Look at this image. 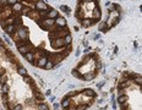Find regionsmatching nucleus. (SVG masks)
Masks as SVG:
<instances>
[{"label":"nucleus","mask_w":142,"mask_h":110,"mask_svg":"<svg viewBox=\"0 0 142 110\" xmlns=\"http://www.w3.org/2000/svg\"><path fill=\"white\" fill-rule=\"evenodd\" d=\"M39 25L42 26L43 30L48 31V30L52 28V26H54V18H44L42 22H39ZM50 31H52V30H50Z\"/></svg>","instance_id":"nucleus-1"},{"label":"nucleus","mask_w":142,"mask_h":110,"mask_svg":"<svg viewBox=\"0 0 142 110\" xmlns=\"http://www.w3.org/2000/svg\"><path fill=\"white\" fill-rule=\"evenodd\" d=\"M50 45H52V48H54V49H60V48H63L65 44H64V39L60 37V38H55V39H53L52 42H50Z\"/></svg>","instance_id":"nucleus-2"},{"label":"nucleus","mask_w":142,"mask_h":110,"mask_svg":"<svg viewBox=\"0 0 142 110\" xmlns=\"http://www.w3.org/2000/svg\"><path fill=\"white\" fill-rule=\"evenodd\" d=\"M17 34L20 37V39H22V40H27V37H28V30L26 28V27H23V28H18L17 30Z\"/></svg>","instance_id":"nucleus-3"},{"label":"nucleus","mask_w":142,"mask_h":110,"mask_svg":"<svg viewBox=\"0 0 142 110\" xmlns=\"http://www.w3.org/2000/svg\"><path fill=\"white\" fill-rule=\"evenodd\" d=\"M36 10L37 11H43V10H48V6H47V4L44 2V1H42V0H37L36 1Z\"/></svg>","instance_id":"nucleus-4"},{"label":"nucleus","mask_w":142,"mask_h":110,"mask_svg":"<svg viewBox=\"0 0 142 110\" xmlns=\"http://www.w3.org/2000/svg\"><path fill=\"white\" fill-rule=\"evenodd\" d=\"M54 25H56L59 28L60 27H66V20L63 17H56L54 18Z\"/></svg>","instance_id":"nucleus-5"},{"label":"nucleus","mask_w":142,"mask_h":110,"mask_svg":"<svg viewBox=\"0 0 142 110\" xmlns=\"http://www.w3.org/2000/svg\"><path fill=\"white\" fill-rule=\"evenodd\" d=\"M50 58H52V60H50V61H53L54 64L60 63V61L64 59V56H63L61 54H59V53H56V54H50Z\"/></svg>","instance_id":"nucleus-6"},{"label":"nucleus","mask_w":142,"mask_h":110,"mask_svg":"<svg viewBox=\"0 0 142 110\" xmlns=\"http://www.w3.org/2000/svg\"><path fill=\"white\" fill-rule=\"evenodd\" d=\"M4 28H5V33L9 34V36H12V34L15 33V31H16V27H15L14 25H7V26H5Z\"/></svg>","instance_id":"nucleus-7"},{"label":"nucleus","mask_w":142,"mask_h":110,"mask_svg":"<svg viewBox=\"0 0 142 110\" xmlns=\"http://www.w3.org/2000/svg\"><path fill=\"white\" fill-rule=\"evenodd\" d=\"M47 61H48V56H40L38 59V61L36 63V65L38 67H44V65L47 64Z\"/></svg>","instance_id":"nucleus-8"},{"label":"nucleus","mask_w":142,"mask_h":110,"mask_svg":"<svg viewBox=\"0 0 142 110\" xmlns=\"http://www.w3.org/2000/svg\"><path fill=\"white\" fill-rule=\"evenodd\" d=\"M32 50V48L30 47V45H26V44H23V45H21V47H18V51L21 53V54H26V53H30Z\"/></svg>","instance_id":"nucleus-9"},{"label":"nucleus","mask_w":142,"mask_h":110,"mask_svg":"<svg viewBox=\"0 0 142 110\" xmlns=\"http://www.w3.org/2000/svg\"><path fill=\"white\" fill-rule=\"evenodd\" d=\"M35 98H36V102L37 103H42V102H44V95L37 89L35 91Z\"/></svg>","instance_id":"nucleus-10"},{"label":"nucleus","mask_w":142,"mask_h":110,"mask_svg":"<svg viewBox=\"0 0 142 110\" xmlns=\"http://www.w3.org/2000/svg\"><path fill=\"white\" fill-rule=\"evenodd\" d=\"M83 94H85L86 97H89V98H96V92L92 91L91 88H89V89H85V91H83Z\"/></svg>","instance_id":"nucleus-11"},{"label":"nucleus","mask_w":142,"mask_h":110,"mask_svg":"<svg viewBox=\"0 0 142 110\" xmlns=\"http://www.w3.org/2000/svg\"><path fill=\"white\" fill-rule=\"evenodd\" d=\"M58 17V11L54 9H50L48 11V18H56Z\"/></svg>","instance_id":"nucleus-12"},{"label":"nucleus","mask_w":142,"mask_h":110,"mask_svg":"<svg viewBox=\"0 0 142 110\" xmlns=\"http://www.w3.org/2000/svg\"><path fill=\"white\" fill-rule=\"evenodd\" d=\"M94 77H96V72L86 73L85 76H82V78H81V79H83V81H89V79H93Z\"/></svg>","instance_id":"nucleus-13"},{"label":"nucleus","mask_w":142,"mask_h":110,"mask_svg":"<svg viewBox=\"0 0 142 110\" xmlns=\"http://www.w3.org/2000/svg\"><path fill=\"white\" fill-rule=\"evenodd\" d=\"M99 17H101V9H99L98 6H96V7L93 9V18L97 20V18H99Z\"/></svg>","instance_id":"nucleus-14"},{"label":"nucleus","mask_w":142,"mask_h":110,"mask_svg":"<svg viewBox=\"0 0 142 110\" xmlns=\"http://www.w3.org/2000/svg\"><path fill=\"white\" fill-rule=\"evenodd\" d=\"M71 102H70V98H68V97H65L64 98V100L61 102V108H64V109H66L68 107H70Z\"/></svg>","instance_id":"nucleus-15"},{"label":"nucleus","mask_w":142,"mask_h":110,"mask_svg":"<svg viewBox=\"0 0 142 110\" xmlns=\"http://www.w3.org/2000/svg\"><path fill=\"white\" fill-rule=\"evenodd\" d=\"M54 65H55V64L48 59V61H47V64L44 65V67H43V69H44V70H52V69L54 67Z\"/></svg>","instance_id":"nucleus-16"},{"label":"nucleus","mask_w":142,"mask_h":110,"mask_svg":"<svg viewBox=\"0 0 142 110\" xmlns=\"http://www.w3.org/2000/svg\"><path fill=\"white\" fill-rule=\"evenodd\" d=\"M25 58H26L27 61H30V63L33 64V61H35V56H33L32 53H26V54H25Z\"/></svg>","instance_id":"nucleus-17"},{"label":"nucleus","mask_w":142,"mask_h":110,"mask_svg":"<svg viewBox=\"0 0 142 110\" xmlns=\"http://www.w3.org/2000/svg\"><path fill=\"white\" fill-rule=\"evenodd\" d=\"M12 6H14V9H12L14 12H20V11L22 10V5H21L20 2H16V4H14Z\"/></svg>","instance_id":"nucleus-18"},{"label":"nucleus","mask_w":142,"mask_h":110,"mask_svg":"<svg viewBox=\"0 0 142 110\" xmlns=\"http://www.w3.org/2000/svg\"><path fill=\"white\" fill-rule=\"evenodd\" d=\"M96 22V20L93 18L92 21H89V20H82V25L85 26V27H88V26H92L93 23Z\"/></svg>","instance_id":"nucleus-19"},{"label":"nucleus","mask_w":142,"mask_h":110,"mask_svg":"<svg viewBox=\"0 0 142 110\" xmlns=\"http://www.w3.org/2000/svg\"><path fill=\"white\" fill-rule=\"evenodd\" d=\"M127 102V97L124 94V95H120V97H118V103L119 104H125Z\"/></svg>","instance_id":"nucleus-20"},{"label":"nucleus","mask_w":142,"mask_h":110,"mask_svg":"<svg viewBox=\"0 0 142 110\" xmlns=\"http://www.w3.org/2000/svg\"><path fill=\"white\" fill-rule=\"evenodd\" d=\"M17 72H18V75H21V76H26V75H27V70H26L25 67L20 66V67L17 69Z\"/></svg>","instance_id":"nucleus-21"},{"label":"nucleus","mask_w":142,"mask_h":110,"mask_svg":"<svg viewBox=\"0 0 142 110\" xmlns=\"http://www.w3.org/2000/svg\"><path fill=\"white\" fill-rule=\"evenodd\" d=\"M64 44L65 45H69V44H71V36L70 34H66V36H64Z\"/></svg>","instance_id":"nucleus-22"},{"label":"nucleus","mask_w":142,"mask_h":110,"mask_svg":"<svg viewBox=\"0 0 142 110\" xmlns=\"http://www.w3.org/2000/svg\"><path fill=\"white\" fill-rule=\"evenodd\" d=\"M6 82H7V76L4 73V75H1V76H0V84L2 86V84H5Z\"/></svg>","instance_id":"nucleus-23"},{"label":"nucleus","mask_w":142,"mask_h":110,"mask_svg":"<svg viewBox=\"0 0 142 110\" xmlns=\"http://www.w3.org/2000/svg\"><path fill=\"white\" fill-rule=\"evenodd\" d=\"M9 88H10V87L5 83V84H2V86H1V92H2L4 94H7V93H9Z\"/></svg>","instance_id":"nucleus-24"},{"label":"nucleus","mask_w":142,"mask_h":110,"mask_svg":"<svg viewBox=\"0 0 142 110\" xmlns=\"http://www.w3.org/2000/svg\"><path fill=\"white\" fill-rule=\"evenodd\" d=\"M38 110H49V108H48L47 104H44V103L42 102V103H39V105H38Z\"/></svg>","instance_id":"nucleus-25"},{"label":"nucleus","mask_w":142,"mask_h":110,"mask_svg":"<svg viewBox=\"0 0 142 110\" xmlns=\"http://www.w3.org/2000/svg\"><path fill=\"white\" fill-rule=\"evenodd\" d=\"M60 10H61L63 12H65V14H68V15L70 14V11H69L70 9H69V7H68L66 5H60Z\"/></svg>","instance_id":"nucleus-26"},{"label":"nucleus","mask_w":142,"mask_h":110,"mask_svg":"<svg viewBox=\"0 0 142 110\" xmlns=\"http://www.w3.org/2000/svg\"><path fill=\"white\" fill-rule=\"evenodd\" d=\"M129 86H130L129 81H126V82H121V83L119 84V88H121V89H125V88H127Z\"/></svg>","instance_id":"nucleus-27"},{"label":"nucleus","mask_w":142,"mask_h":110,"mask_svg":"<svg viewBox=\"0 0 142 110\" xmlns=\"http://www.w3.org/2000/svg\"><path fill=\"white\" fill-rule=\"evenodd\" d=\"M99 30H101L102 32H106V31H108L109 28H108L106 23H102V25H101V28H99Z\"/></svg>","instance_id":"nucleus-28"},{"label":"nucleus","mask_w":142,"mask_h":110,"mask_svg":"<svg viewBox=\"0 0 142 110\" xmlns=\"http://www.w3.org/2000/svg\"><path fill=\"white\" fill-rule=\"evenodd\" d=\"M134 79H135V83L139 84V87H141V76H137V77L134 78Z\"/></svg>","instance_id":"nucleus-29"},{"label":"nucleus","mask_w":142,"mask_h":110,"mask_svg":"<svg viewBox=\"0 0 142 110\" xmlns=\"http://www.w3.org/2000/svg\"><path fill=\"white\" fill-rule=\"evenodd\" d=\"M72 75H73L75 77H77V78H82V76H81V73L78 72L77 70H73V71H72Z\"/></svg>","instance_id":"nucleus-30"},{"label":"nucleus","mask_w":142,"mask_h":110,"mask_svg":"<svg viewBox=\"0 0 142 110\" xmlns=\"http://www.w3.org/2000/svg\"><path fill=\"white\" fill-rule=\"evenodd\" d=\"M77 94H78V92H77V91H75V92H70L66 97H68V98H70V97H76Z\"/></svg>","instance_id":"nucleus-31"},{"label":"nucleus","mask_w":142,"mask_h":110,"mask_svg":"<svg viewBox=\"0 0 142 110\" xmlns=\"http://www.w3.org/2000/svg\"><path fill=\"white\" fill-rule=\"evenodd\" d=\"M11 110H22V105L21 104H16Z\"/></svg>","instance_id":"nucleus-32"},{"label":"nucleus","mask_w":142,"mask_h":110,"mask_svg":"<svg viewBox=\"0 0 142 110\" xmlns=\"http://www.w3.org/2000/svg\"><path fill=\"white\" fill-rule=\"evenodd\" d=\"M124 94H125V91H124V89H121V88H119V89H118V97L124 95Z\"/></svg>","instance_id":"nucleus-33"},{"label":"nucleus","mask_w":142,"mask_h":110,"mask_svg":"<svg viewBox=\"0 0 142 110\" xmlns=\"http://www.w3.org/2000/svg\"><path fill=\"white\" fill-rule=\"evenodd\" d=\"M111 107H113V109H116V102H115V98H114V97L111 98Z\"/></svg>","instance_id":"nucleus-34"},{"label":"nucleus","mask_w":142,"mask_h":110,"mask_svg":"<svg viewBox=\"0 0 142 110\" xmlns=\"http://www.w3.org/2000/svg\"><path fill=\"white\" fill-rule=\"evenodd\" d=\"M23 81H25V82H26V83H28V82H30V81H31V77H30V76H27V75H26V76H23Z\"/></svg>","instance_id":"nucleus-35"},{"label":"nucleus","mask_w":142,"mask_h":110,"mask_svg":"<svg viewBox=\"0 0 142 110\" xmlns=\"http://www.w3.org/2000/svg\"><path fill=\"white\" fill-rule=\"evenodd\" d=\"M16 2H18V0H7V4H9V5H14V4H16Z\"/></svg>","instance_id":"nucleus-36"},{"label":"nucleus","mask_w":142,"mask_h":110,"mask_svg":"<svg viewBox=\"0 0 142 110\" xmlns=\"http://www.w3.org/2000/svg\"><path fill=\"white\" fill-rule=\"evenodd\" d=\"M104 83H106V81H102V82H99V83L97 84V87H98V88H102V87L104 86Z\"/></svg>","instance_id":"nucleus-37"},{"label":"nucleus","mask_w":142,"mask_h":110,"mask_svg":"<svg viewBox=\"0 0 142 110\" xmlns=\"http://www.w3.org/2000/svg\"><path fill=\"white\" fill-rule=\"evenodd\" d=\"M22 10H23V14H25V15H27V14H28V11H30V9H28V7H23Z\"/></svg>","instance_id":"nucleus-38"},{"label":"nucleus","mask_w":142,"mask_h":110,"mask_svg":"<svg viewBox=\"0 0 142 110\" xmlns=\"http://www.w3.org/2000/svg\"><path fill=\"white\" fill-rule=\"evenodd\" d=\"M7 4V0H0V5L2 6V5H6Z\"/></svg>","instance_id":"nucleus-39"},{"label":"nucleus","mask_w":142,"mask_h":110,"mask_svg":"<svg viewBox=\"0 0 142 110\" xmlns=\"http://www.w3.org/2000/svg\"><path fill=\"white\" fill-rule=\"evenodd\" d=\"M4 39H5V42H6V43H9V44L11 43V42H10V39H9V37H7V36H4Z\"/></svg>","instance_id":"nucleus-40"},{"label":"nucleus","mask_w":142,"mask_h":110,"mask_svg":"<svg viewBox=\"0 0 142 110\" xmlns=\"http://www.w3.org/2000/svg\"><path fill=\"white\" fill-rule=\"evenodd\" d=\"M4 73H5V69L0 67V76H1V75H4Z\"/></svg>","instance_id":"nucleus-41"},{"label":"nucleus","mask_w":142,"mask_h":110,"mask_svg":"<svg viewBox=\"0 0 142 110\" xmlns=\"http://www.w3.org/2000/svg\"><path fill=\"white\" fill-rule=\"evenodd\" d=\"M59 108H60V105L55 103V104H54V109H55V110H58V109H59Z\"/></svg>","instance_id":"nucleus-42"},{"label":"nucleus","mask_w":142,"mask_h":110,"mask_svg":"<svg viewBox=\"0 0 142 110\" xmlns=\"http://www.w3.org/2000/svg\"><path fill=\"white\" fill-rule=\"evenodd\" d=\"M45 94H47V95H50V94H52V91H50V89H48V91H47V93H45Z\"/></svg>","instance_id":"nucleus-43"},{"label":"nucleus","mask_w":142,"mask_h":110,"mask_svg":"<svg viewBox=\"0 0 142 110\" xmlns=\"http://www.w3.org/2000/svg\"><path fill=\"white\" fill-rule=\"evenodd\" d=\"M93 38H94V40H97V39H98V38H99V34H98V33H97V34H96V36L93 37Z\"/></svg>","instance_id":"nucleus-44"},{"label":"nucleus","mask_w":142,"mask_h":110,"mask_svg":"<svg viewBox=\"0 0 142 110\" xmlns=\"http://www.w3.org/2000/svg\"><path fill=\"white\" fill-rule=\"evenodd\" d=\"M80 53H81V50H80V48H78V50H77V51H76V55H77V56H78V55H80Z\"/></svg>","instance_id":"nucleus-45"},{"label":"nucleus","mask_w":142,"mask_h":110,"mask_svg":"<svg viewBox=\"0 0 142 110\" xmlns=\"http://www.w3.org/2000/svg\"><path fill=\"white\" fill-rule=\"evenodd\" d=\"M55 100V97H50V102H54Z\"/></svg>","instance_id":"nucleus-46"},{"label":"nucleus","mask_w":142,"mask_h":110,"mask_svg":"<svg viewBox=\"0 0 142 110\" xmlns=\"http://www.w3.org/2000/svg\"><path fill=\"white\" fill-rule=\"evenodd\" d=\"M85 2H91V1H93V0H83Z\"/></svg>","instance_id":"nucleus-47"},{"label":"nucleus","mask_w":142,"mask_h":110,"mask_svg":"<svg viewBox=\"0 0 142 110\" xmlns=\"http://www.w3.org/2000/svg\"><path fill=\"white\" fill-rule=\"evenodd\" d=\"M0 47H2V40H0Z\"/></svg>","instance_id":"nucleus-48"},{"label":"nucleus","mask_w":142,"mask_h":110,"mask_svg":"<svg viewBox=\"0 0 142 110\" xmlns=\"http://www.w3.org/2000/svg\"><path fill=\"white\" fill-rule=\"evenodd\" d=\"M106 108H108V107H104V108H102V110H106Z\"/></svg>","instance_id":"nucleus-49"}]
</instances>
